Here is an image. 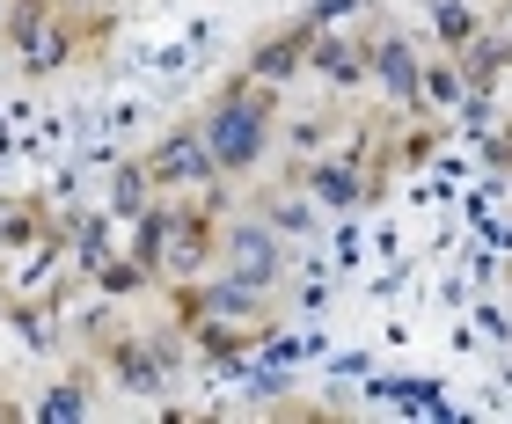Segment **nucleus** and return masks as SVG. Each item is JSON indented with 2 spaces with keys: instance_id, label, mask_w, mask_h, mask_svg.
Returning a JSON list of instances; mask_svg holds the SVG:
<instances>
[{
  "instance_id": "obj_1",
  "label": "nucleus",
  "mask_w": 512,
  "mask_h": 424,
  "mask_svg": "<svg viewBox=\"0 0 512 424\" xmlns=\"http://www.w3.org/2000/svg\"><path fill=\"white\" fill-rule=\"evenodd\" d=\"M256 147H264V110H256L249 96L220 103V117L205 125V161H227V169H242Z\"/></svg>"
}]
</instances>
